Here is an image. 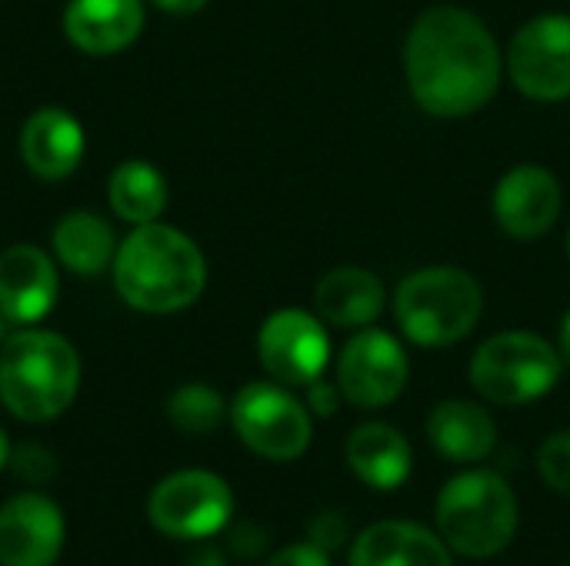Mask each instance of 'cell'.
<instances>
[{"instance_id": "obj_2", "label": "cell", "mask_w": 570, "mask_h": 566, "mask_svg": "<svg viewBox=\"0 0 570 566\" xmlns=\"http://www.w3.org/2000/svg\"><path fill=\"white\" fill-rule=\"evenodd\" d=\"M114 284L124 304L144 314H177L204 294L207 260L187 234L154 220L117 247Z\"/></svg>"}, {"instance_id": "obj_9", "label": "cell", "mask_w": 570, "mask_h": 566, "mask_svg": "<svg viewBox=\"0 0 570 566\" xmlns=\"http://www.w3.org/2000/svg\"><path fill=\"white\" fill-rule=\"evenodd\" d=\"M508 73L514 87L531 100H568L570 97V17L541 13L528 20L508 47Z\"/></svg>"}, {"instance_id": "obj_31", "label": "cell", "mask_w": 570, "mask_h": 566, "mask_svg": "<svg viewBox=\"0 0 570 566\" xmlns=\"http://www.w3.org/2000/svg\"><path fill=\"white\" fill-rule=\"evenodd\" d=\"M164 13H174V17H190L197 10L207 7V0H154Z\"/></svg>"}, {"instance_id": "obj_5", "label": "cell", "mask_w": 570, "mask_h": 566, "mask_svg": "<svg viewBox=\"0 0 570 566\" xmlns=\"http://www.w3.org/2000/svg\"><path fill=\"white\" fill-rule=\"evenodd\" d=\"M484 310L481 284L461 267H424L401 280L394 317L417 347H451L464 340Z\"/></svg>"}, {"instance_id": "obj_20", "label": "cell", "mask_w": 570, "mask_h": 566, "mask_svg": "<svg viewBox=\"0 0 570 566\" xmlns=\"http://www.w3.org/2000/svg\"><path fill=\"white\" fill-rule=\"evenodd\" d=\"M411 444L387 424H364L347 437V467L374 490H394L411 477Z\"/></svg>"}, {"instance_id": "obj_21", "label": "cell", "mask_w": 570, "mask_h": 566, "mask_svg": "<svg viewBox=\"0 0 570 566\" xmlns=\"http://www.w3.org/2000/svg\"><path fill=\"white\" fill-rule=\"evenodd\" d=\"M53 254L70 274L94 277L117 257V240L97 214L73 210L63 214L53 227Z\"/></svg>"}, {"instance_id": "obj_30", "label": "cell", "mask_w": 570, "mask_h": 566, "mask_svg": "<svg viewBox=\"0 0 570 566\" xmlns=\"http://www.w3.org/2000/svg\"><path fill=\"white\" fill-rule=\"evenodd\" d=\"M184 566H227V557H224V550L207 547V544L197 540V547L184 557Z\"/></svg>"}, {"instance_id": "obj_10", "label": "cell", "mask_w": 570, "mask_h": 566, "mask_svg": "<svg viewBox=\"0 0 570 566\" xmlns=\"http://www.w3.org/2000/svg\"><path fill=\"white\" fill-rule=\"evenodd\" d=\"M411 380V364L404 347L387 334L364 327L357 330L337 360L341 397L361 410H381L394 404Z\"/></svg>"}, {"instance_id": "obj_15", "label": "cell", "mask_w": 570, "mask_h": 566, "mask_svg": "<svg viewBox=\"0 0 570 566\" xmlns=\"http://www.w3.org/2000/svg\"><path fill=\"white\" fill-rule=\"evenodd\" d=\"M20 157L43 180L70 177L83 160V127L63 107H40L20 130Z\"/></svg>"}, {"instance_id": "obj_14", "label": "cell", "mask_w": 570, "mask_h": 566, "mask_svg": "<svg viewBox=\"0 0 570 566\" xmlns=\"http://www.w3.org/2000/svg\"><path fill=\"white\" fill-rule=\"evenodd\" d=\"M57 304V270L33 244L0 254V314L7 324H37Z\"/></svg>"}, {"instance_id": "obj_8", "label": "cell", "mask_w": 570, "mask_h": 566, "mask_svg": "<svg viewBox=\"0 0 570 566\" xmlns=\"http://www.w3.org/2000/svg\"><path fill=\"white\" fill-rule=\"evenodd\" d=\"M234 517V494L227 480L210 470H177L164 477L147 497V520L170 540H207Z\"/></svg>"}, {"instance_id": "obj_24", "label": "cell", "mask_w": 570, "mask_h": 566, "mask_svg": "<svg viewBox=\"0 0 570 566\" xmlns=\"http://www.w3.org/2000/svg\"><path fill=\"white\" fill-rule=\"evenodd\" d=\"M538 470L551 490L570 497V430H561L544 440V447L538 454Z\"/></svg>"}, {"instance_id": "obj_23", "label": "cell", "mask_w": 570, "mask_h": 566, "mask_svg": "<svg viewBox=\"0 0 570 566\" xmlns=\"http://www.w3.org/2000/svg\"><path fill=\"white\" fill-rule=\"evenodd\" d=\"M167 417L180 434H210L224 424L227 404L207 384H184L170 394Z\"/></svg>"}, {"instance_id": "obj_26", "label": "cell", "mask_w": 570, "mask_h": 566, "mask_svg": "<svg viewBox=\"0 0 570 566\" xmlns=\"http://www.w3.org/2000/svg\"><path fill=\"white\" fill-rule=\"evenodd\" d=\"M307 540L314 547H321L324 554H334L347 544V520L341 514H321V517H314Z\"/></svg>"}, {"instance_id": "obj_34", "label": "cell", "mask_w": 570, "mask_h": 566, "mask_svg": "<svg viewBox=\"0 0 570 566\" xmlns=\"http://www.w3.org/2000/svg\"><path fill=\"white\" fill-rule=\"evenodd\" d=\"M3 324H7V320H3V314H0V340H3Z\"/></svg>"}, {"instance_id": "obj_35", "label": "cell", "mask_w": 570, "mask_h": 566, "mask_svg": "<svg viewBox=\"0 0 570 566\" xmlns=\"http://www.w3.org/2000/svg\"><path fill=\"white\" fill-rule=\"evenodd\" d=\"M568 254H570V234H568Z\"/></svg>"}, {"instance_id": "obj_12", "label": "cell", "mask_w": 570, "mask_h": 566, "mask_svg": "<svg viewBox=\"0 0 570 566\" xmlns=\"http://www.w3.org/2000/svg\"><path fill=\"white\" fill-rule=\"evenodd\" d=\"M63 540V514L47 494H17L0 507V566H53Z\"/></svg>"}, {"instance_id": "obj_32", "label": "cell", "mask_w": 570, "mask_h": 566, "mask_svg": "<svg viewBox=\"0 0 570 566\" xmlns=\"http://www.w3.org/2000/svg\"><path fill=\"white\" fill-rule=\"evenodd\" d=\"M558 354H561V360H564V364H570V310L564 314L561 330H558Z\"/></svg>"}, {"instance_id": "obj_13", "label": "cell", "mask_w": 570, "mask_h": 566, "mask_svg": "<svg viewBox=\"0 0 570 566\" xmlns=\"http://www.w3.org/2000/svg\"><path fill=\"white\" fill-rule=\"evenodd\" d=\"M561 183L551 170L538 163H521L508 170L494 187V220L514 240L544 237L561 217Z\"/></svg>"}, {"instance_id": "obj_17", "label": "cell", "mask_w": 570, "mask_h": 566, "mask_svg": "<svg viewBox=\"0 0 570 566\" xmlns=\"http://www.w3.org/2000/svg\"><path fill=\"white\" fill-rule=\"evenodd\" d=\"M387 304L384 280L364 267H334L317 280L314 307L317 317L341 330H364L371 327Z\"/></svg>"}, {"instance_id": "obj_25", "label": "cell", "mask_w": 570, "mask_h": 566, "mask_svg": "<svg viewBox=\"0 0 570 566\" xmlns=\"http://www.w3.org/2000/svg\"><path fill=\"white\" fill-rule=\"evenodd\" d=\"M7 464L13 467V474L27 484H43L57 474V460L50 450H43L40 444H23L17 450H10Z\"/></svg>"}, {"instance_id": "obj_22", "label": "cell", "mask_w": 570, "mask_h": 566, "mask_svg": "<svg viewBox=\"0 0 570 566\" xmlns=\"http://www.w3.org/2000/svg\"><path fill=\"white\" fill-rule=\"evenodd\" d=\"M110 207L120 220L140 227L154 224L167 207V180L147 160H124L110 173Z\"/></svg>"}, {"instance_id": "obj_7", "label": "cell", "mask_w": 570, "mask_h": 566, "mask_svg": "<svg viewBox=\"0 0 570 566\" xmlns=\"http://www.w3.org/2000/svg\"><path fill=\"white\" fill-rule=\"evenodd\" d=\"M230 424L247 450L264 460H297L311 447V410L284 384H247L230 404Z\"/></svg>"}, {"instance_id": "obj_18", "label": "cell", "mask_w": 570, "mask_h": 566, "mask_svg": "<svg viewBox=\"0 0 570 566\" xmlns=\"http://www.w3.org/2000/svg\"><path fill=\"white\" fill-rule=\"evenodd\" d=\"M351 566H454L451 564V547L407 520H384L367 527L354 550Z\"/></svg>"}, {"instance_id": "obj_4", "label": "cell", "mask_w": 570, "mask_h": 566, "mask_svg": "<svg viewBox=\"0 0 570 566\" xmlns=\"http://www.w3.org/2000/svg\"><path fill=\"white\" fill-rule=\"evenodd\" d=\"M518 497L504 477L491 470H468L448 480L438 497L441 540L471 560L498 557L518 534Z\"/></svg>"}, {"instance_id": "obj_11", "label": "cell", "mask_w": 570, "mask_h": 566, "mask_svg": "<svg viewBox=\"0 0 570 566\" xmlns=\"http://www.w3.org/2000/svg\"><path fill=\"white\" fill-rule=\"evenodd\" d=\"M257 357L277 384L307 387L324 377L331 360L327 324L297 307L277 310L257 334Z\"/></svg>"}, {"instance_id": "obj_27", "label": "cell", "mask_w": 570, "mask_h": 566, "mask_svg": "<svg viewBox=\"0 0 570 566\" xmlns=\"http://www.w3.org/2000/svg\"><path fill=\"white\" fill-rule=\"evenodd\" d=\"M230 550L240 557V560H254L267 550V534L257 527V524H237L227 537Z\"/></svg>"}, {"instance_id": "obj_33", "label": "cell", "mask_w": 570, "mask_h": 566, "mask_svg": "<svg viewBox=\"0 0 570 566\" xmlns=\"http://www.w3.org/2000/svg\"><path fill=\"white\" fill-rule=\"evenodd\" d=\"M7 457H10V444H7V434H3V427H0V467L7 464Z\"/></svg>"}, {"instance_id": "obj_1", "label": "cell", "mask_w": 570, "mask_h": 566, "mask_svg": "<svg viewBox=\"0 0 570 566\" xmlns=\"http://www.w3.org/2000/svg\"><path fill=\"white\" fill-rule=\"evenodd\" d=\"M501 73L504 57L498 40L471 10L438 3L411 23L404 77L424 113L444 120L478 113L498 93Z\"/></svg>"}, {"instance_id": "obj_19", "label": "cell", "mask_w": 570, "mask_h": 566, "mask_svg": "<svg viewBox=\"0 0 570 566\" xmlns=\"http://www.w3.org/2000/svg\"><path fill=\"white\" fill-rule=\"evenodd\" d=\"M428 440L454 464H478L498 447V427L481 404L444 400L428 417Z\"/></svg>"}, {"instance_id": "obj_6", "label": "cell", "mask_w": 570, "mask_h": 566, "mask_svg": "<svg viewBox=\"0 0 570 566\" xmlns=\"http://www.w3.org/2000/svg\"><path fill=\"white\" fill-rule=\"evenodd\" d=\"M564 360L558 347L531 330H504L484 340L471 360L474 390L498 407H524L551 394Z\"/></svg>"}, {"instance_id": "obj_16", "label": "cell", "mask_w": 570, "mask_h": 566, "mask_svg": "<svg viewBox=\"0 0 570 566\" xmlns=\"http://www.w3.org/2000/svg\"><path fill=\"white\" fill-rule=\"evenodd\" d=\"M144 30L140 0H70L63 13L67 40L94 57L130 47Z\"/></svg>"}, {"instance_id": "obj_3", "label": "cell", "mask_w": 570, "mask_h": 566, "mask_svg": "<svg viewBox=\"0 0 570 566\" xmlns=\"http://www.w3.org/2000/svg\"><path fill=\"white\" fill-rule=\"evenodd\" d=\"M80 390V357L60 334L20 330L0 347V400L27 424L60 417Z\"/></svg>"}, {"instance_id": "obj_28", "label": "cell", "mask_w": 570, "mask_h": 566, "mask_svg": "<svg viewBox=\"0 0 570 566\" xmlns=\"http://www.w3.org/2000/svg\"><path fill=\"white\" fill-rule=\"evenodd\" d=\"M264 566H331V554H324L321 547H314L307 540V544H294V547L277 550Z\"/></svg>"}, {"instance_id": "obj_29", "label": "cell", "mask_w": 570, "mask_h": 566, "mask_svg": "<svg viewBox=\"0 0 570 566\" xmlns=\"http://www.w3.org/2000/svg\"><path fill=\"white\" fill-rule=\"evenodd\" d=\"M337 400H341V387H331L321 377L314 384H307V410L314 417H331L337 410Z\"/></svg>"}]
</instances>
